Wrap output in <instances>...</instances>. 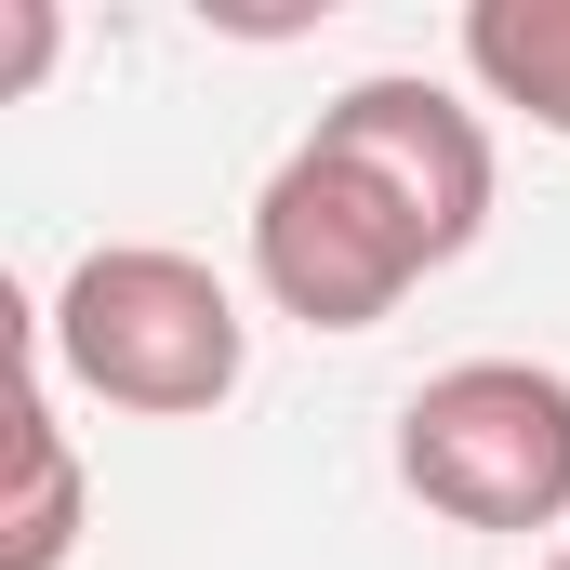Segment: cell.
<instances>
[{
	"mask_svg": "<svg viewBox=\"0 0 570 570\" xmlns=\"http://www.w3.org/2000/svg\"><path fill=\"white\" fill-rule=\"evenodd\" d=\"M40 372H67L80 399L146 412V425H199V412L239 399L253 318H239V292L213 279L199 253H173V239H94L53 279V305H40Z\"/></svg>",
	"mask_w": 570,
	"mask_h": 570,
	"instance_id": "cell-1",
	"label": "cell"
},
{
	"mask_svg": "<svg viewBox=\"0 0 570 570\" xmlns=\"http://www.w3.org/2000/svg\"><path fill=\"white\" fill-rule=\"evenodd\" d=\"M399 491L451 531H558L570 518V372L451 358L399 399Z\"/></svg>",
	"mask_w": 570,
	"mask_h": 570,
	"instance_id": "cell-2",
	"label": "cell"
},
{
	"mask_svg": "<svg viewBox=\"0 0 570 570\" xmlns=\"http://www.w3.org/2000/svg\"><path fill=\"white\" fill-rule=\"evenodd\" d=\"M253 279L279 318L305 332H372V318H399L412 279H438V239L345 159V146H292L279 173H266V199H253Z\"/></svg>",
	"mask_w": 570,
	"mask_h": 570,
	"instance_id": "cell-3",
	"label": "cell"
},
{
	"mask_svg": "<svg viewBox=\"0 0 570 570\" xmlns=\"http://www.w3.org/2000/svg\"><path fill=\"white\" fill-rule=\"evenodd\" d=\"M318 146H345V159L425 226L438 266L478 253V226H491V134H478V107H451L438 80L385 67V80H345V94L318 107Z\"/></svg>",
	"mask_w": 570,
	"mask_h": 570,
	"instance_id": "cell-4",
	"label": "cell"
},
{
	"mask_svg": "<svg viewBox=\"0 0 570 570\" xmlns=\"http://www.w3.org/2000/svg\"><path fill=\"white\" fill-rule=\"evenodd\" d=\"M464 80L570 146V0H464Z\"/></svg>",
	"mask_w": 570,
	"mask_h": 570,
	"instance_id": "cell-5",
	"label": "cell"
},
{
	"mask_svg": "<svg viewBox=\"0 0 570 570\" xmlns=\"http://www.w3.org/2000/svg\"><path fill=\"white\" fill-rule=\"evenodd\" d=\"M80 558V451L53 425V385L27 372L13 399V504H0V570H67Z\"/></svg>",
	"mask_w": 570,
	"mask_h": 570,
	"instance_id": "cell-6",
	"label": "cell"
},
{
	"mask_svg": "<svg viewBox=\"0 0 570 570\" xmlns=\"http://www.w3.org/2000/svg\"><path fill=\"white\" fill-rule=\"evenodd\" d=\"M40 67H53V0H13L0 13V94H27Z\"/></svg>",
	"mask_w": 570,
	"mask_h": 570,
	"instance_id": "cell-7",
	"label": "cell"
},
{
	"mask_svg": "<svg viewBox=\"0 0 570 570\" xmlns=\"http://www.w3.org/2000/svg\"><path fill=\"white\" fill-rule=\"evenodd\" d=\"M544 570H570V544H558V558H544Z\"/></svg>",
	"mask_w": 570,
	"mask_h": 570,
	"instance_id": "cell-8",
	"label": "cell"
}]
</instances>
